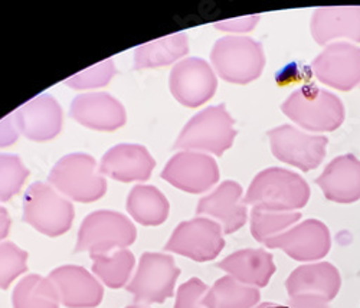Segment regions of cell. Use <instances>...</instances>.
Returning a JSON list of instances; mask_svg holds the SVG:
<instances>
[{
  "label": "cell",
  "instance_id": "obj_1",
  "mask_svg": "<svg viewBox=\"0 0 360 308\" xmlns=\"http://www.w3.org/2000/svg\"><path fill=\"white\" fill-rule=\"evenodd\" d=\"M309 199L310 186L302 176L287 169L269 167L254 177L244 202L269 212H294L303 209Z\"/></svg>",
  "mask_w": 360,
  "mask_h": 308
},
{
  "label": "cell",
  "instance_id": "obj_2",
  "mask_svg": "<svg viewBox=\"0 0 360 308\" xmlns=\"http://www.w3.org/2000/svg\"><path fill=\"white\" fill-rule=\"evenodd\" d=\"M281 110L297 126L313 133L335 131L345 121V105L340 98L316 85L294 91Z\"/></svg>",
  "mask_w": 360,
  "mask_h": 308
},
{
  "label": "cell",
  "instance_id": "obj_3",
  "mask_svg": "<svg viewBox=\"0 0 360 308\" xmlns=\"http://www.w3.org/2000/svg\"><path fill=\"white\" fill-rule=\"evenodd\" d=\"M233 122L225 104L207 107L191 118L176 140L174 147L185 151L202 150L222 156L232 147L236 137Z\"/></svg>",
  "mask_w": 360,
  "mask_h": 308
},
{
  "label": "cell",
  "instance_id": "obj_4",
  "mask_svg": "<svg viewBox=\"0 0 360 308\" xmlns=\"http://www.w3.org/2000/svg\"><path fill=\"white\" fill-rule=\"evenodd\" d=\"M49 183L59 193L82 203L96 202L107 192V181L98 174L96 159L84 153L59 160L49 173Z\"/></svg>",
  "mask_w": 360,
  "mask_h": 308
},
{
  "label": "cell",
  "instance_id": "obj_5",
  "mask_svg": "<svg viewBox=\"0 0 360 308\" xmlns=\"http://www.w3.org/2000/svg\"><path fill=\"white\" fill-rule=\"evenodd\" d=\"M137 229L124 214L112 210H97L82 221L75 252L110 254L115 250H126L134 243Z\"/></svg>",
  "mask_w": 360,
  "mask_h": 308
},
{
  "label": "cell",
  "instance_id": "obj_6",
  "mask_svg": "<svg viewBox=\"0 0 360 308\" xmlns=\"http://www.w3.org/2000/svg\"><path fill=\"white\" fill-rule=\"evenodd\" d=\"M211 60L218 75L232 84L255 81L265 67L262 45L247 37H225L214 45Z\"/></svg>",
  "mask_w": 360,
  "mask_h": 308
},
{
  "label": "cell",
  "instance_id": "obj_7",
  "mask_svg": "<svg viewBox=\"0 0 360 308\" xmlns=\"http://www.w3.org/2000/svg\"><path fill=\"white\" fill-rule=\"evenodd\" d=\"M74 214L72 203L46 183L31 184L23 196V221L46 236L67 233Z\"/></svg>",
  "mask_w": 360,
  "mask_h": 308
},
{
  "label": "cell",
  "instance_id": "obj_8",
  "mask_svg": "<svg viewBox=\"0 0 360 308\" xmlns=\"http://www.w3.org/2000/svg\"><path fill=\"white\" fill-rule=\"evenodd\" d=\"M179 275L180 269L172 255L144 252L127 291L133 294L134 301L140 305L162 304L173 297Z\"/></svg>",
  "mask_w": 360,
  "mask_h": 308
},
{
  "label": "cell",
  "instance_id": "obj_9",
  "mask_svg": "<svg viewBox=\"0 0 360 308\" xmlns=\"http://www.w3.org/2000/svg\"><path fill=\"white\" fill-rule=\"evenodd\" d=\"M225 248L222 226L207 218H195L179 224L165 250L188 257L196 262L215 259Z\"/></svg>",
  "mask_w": 360,
  "mask_h": 308
},
{
  "label": "cell",
  "instance_id": "obj_10",
  "mask_svg": "<svg viewBox=\"0 0 360 308\" xmlns=\"http://www.w3.org/2000/svg\"><path fill=\"white\" fill-rule=\"evenodd\" d=\"M274 158L303 172L319 167L326 156L328 140L324 136H313L292 126H280L268 131Z\"/></svg>",
  "mask_w": 360,
  "mask_h": 308
},
{
  "label": "cell",
  "instance_id": "obj_11",
  "mask_svg": "<svg viewBox=\"0 0 360 308\" xmlns=\"http://www.w3.org/2000/svg\"><path fill=\"white\" fill-rule=\"evenodd\" d=\"M218 86L217 75L205 59L188 58L176 64L170 72L173 97L186 107L196 108L211 100Z\"/></svg>",
  "mask_w": 360,
  "mask_h": 308
},
{
  "label": "cell",
  "instance_id": "obj_12",
  "mask_svg": "<svg viewBox=\"0 0 360 308\" xmlns=\"http://www.w3.org/2000/svg\"><path fill=\"white\" fill-rule=\"evenodd\" d=\"M264 245L271 250H283L295 261L310 262L328 254L332 248V238L328 228L321 221L307 219L268 239Z\"/></svg>",
  "mask_w": 360,
  "mask_h": 308
},
{
  "label": "cell",
  "instance_id": "obj_13",
  "mask_svg": "<svg viewBox=\"0 0 360 308\" xmlns=\"http://www.w3.org/2000/svg\"><path fill=\"white\" fill-rule=\"evenodd\" d=\"M162 177L174 188L188 193H202L219 180L217 162L199 151H180L169 160Z\"/></svg>",
  "mask_w": 360,
  "mask_h": 308
},
{
  "label": "cell",
  "instance_id": "obj_14",
  "mask_svg": "<svg viewBox=\"0 0 360 308\" xmlns=\"http://www.w3.org/2000/svg\"><path fill=\"white\" fill-rule=\"evenodd\" d=\"M316 78L339 91H350L360 84V48L349 42L328 44L313 60Z\"/></svg>",
  "mask_w": 360,
  "mask_h": 308
},
{
  "label": "cell",
  "instance_id": "obj_15",
  "mask_svg": "<svg viewBox=\"0 0 360 308\" xmlns=\"http://www.w3.org/2000/svg\"><path fill=\"white\" fill-rule=\"evenodd\" d=\"M59 302L68 308H94L101 304L104 288L93 274L78 265H64L49 274Z\"/></svg>",
  "mask_w": 360,
  "mask_h": 308
},
{
  "label": "cell",
  "instance_id": "obj_16",
  "mask_svg": "<svg viewBox=\"0 0 360 308\" xmlns=\"http://www.w3.org/2000/svg\"><path fill=\"white\" fill-rule=\"evenodd\" d=\"M244 189L239 183L226 180L211 195L202 198L196 213L207 214L219 222L224 233H233L241 229L248 219L247 205L243 199Z\"/></svg>",
  "mask_w": 360,
  "mask_h": 308
},
{
  "label": "cell",
  "instance_id": "obj_17",
  "mask_svg": "<svg viewBox=\"0 0 360 308\" xmlns=\"http://www.w3.org/2000/svg\"><path fill=\"white\" fill-rule=\"evenodd\" d=\"M18 130L34 141H48L61 133L63 110L49 94H41L15 113Z\"/></svg>",
  "mask_w": 360,
  "mask_h": 308
},
{
  "label": "cell",
  "instance_id": "obj_18",
  "mask_svg": "<svg viewBox=\"0 0 360 308\" xmlns=\"http://www.w3.org/2000/svg\"><path fill=\"white\" fill-rule=\"evenodd\" d=\"M71 117L79 124L98 130L114 131L126 124V110L107 92H89L78 96L71 104Z\"/></svg>",
  "mask_w": 360,
  "mask_h": 308
},
{
  "label": "cell",
  "instance_id": "obj_19",
  "mask_svg": "<svg viewBox=\"0 0 360 308\" xmlns=\"http://www.w3.org/2000/svg\"><path fill=\"white\" fill-rule=\"evenodd\" d=\"M326 199L336 203H354L360 199V160L343 154L330 162L316 179Z\"/></svg>",
  "mask_w": 360,
  "mask_h": 308
},
{
  "label": "cell",
  "instance_id": "obj_20",
  "mask_svg": "<svg viewBox=\"0 0 360 308\" xmlns=\"http://www.w3.org/2000/svg\"><path fill=\"white\" fill-rule=\"evenodd\" d=\"M156 166L146 147L139 144H118L110 148L101 160L98 172L118 181H144Z\"/></svg>",
  "mask_w": 360,
  "mask_h": 308
},
{
  "label": "cell",
  "instance_id": "obj_21",
  "mask_svg": "<svg viewBox=\"0 0 360 308\" xmlns=\"http://www.w3.org/2000/svg\"><path fill=\"white\" fill-rule=\"evenodd\" d=\"M342 287L339 269L330 262H317L295 268L285 281L287 293L291 297L316 295L324 301L336 298Z\"/></svg>",
  "mask_w": 360,
  "mask_h": 308
},
{
  "label": "cell",
  "instance_id": "obj_22",
  "mask_svg": "<svg viewBox=\"0 0 360 308\" xmlns=\"http://www.w3.org/2000/svg\"><path fill=\"white\" fill-rule=\"evenodd\" d=\"M310 30L319 45L340 38L360 42V6L320 8L311 16Z\"/></svg>",
  "mask_w": 360,
  "mask_h": 308
},
{
  "label": "cell",
  "instance_id": "obj_23",
  "mask_svg": "<svg viewBox=\"0 0 360 308\" xmlns=\"http://www.w3.org/2000/svg\"><path fill=\"white\" fill-rule=\"evenodd\" d=\"M218 268L244 285L266 287L276 272L273 255L265 250H241L218 262Z\"/></svg>",
  "mask_w": 360,
  "mask_h": 308
},
{
  "label": "cell",
  "instance_id": "obj_24",
  "mask_svg": "<svg viewBox=\"0 0 360 308\" xmlns=\"http://www.w3.org/2000/svg\"><path fill=\"white\" fill-rule=\"evenodd\" d=\"M127 210L136 222L158 226L169 217V202L158 188L139 184L127 198Z\"/></svg>",
  "mask_w": 360,
  "mask_h": 308
},
{
  "label": "cell",
  "instance_id": "obj_25",
  "mask_svg": "<svg viewBox=\"0 0 360 308\" xmlns=\"http://www.w3.org/2000/svg\"><path fill=\"white\" fill-rule=\"evenodd\" d=\"M189 52L186 34L180 32L148 42L136 49L134 68H158L169 65Z\"/></svg>",
  "mask_w": 360,
  "mask_h": 308
},
{
  "label": "cell",
  "instance_id": "obj_26",
  "mask_svg": "<svg viewBox=\"0 0 360 308\" xmlns=\"http://www.w3.org/2000/svg\"><path fill=\"white\" fill-rule=\"evenodd\" d=\"M261 300L258 288L244 285L231 275L222 276L203 298L205 308H254Z\"/></svg>",
  "mask_w": 360,
  "mask_h": 308
},
{
  "label": "cell",
  "instance_id": "obj_27",
  "mask_svg": "<svg viewBox=\"0 0 360 308\" xmlns=\"http://www.w3.org/2000/svg\"><path fill=\"white\" fill-rule=\"evenodd\" d=\"M13 308H59V295L49 278L31 274L15 287Z\"/></svg>",
  "mask_w": 360,
  "mask_h": 308
},
{
  "label": "cell",
  "instance_id": "obj_28",
  "mask_svg": "<svg viewBox=\"0 0 360 308\" xmlns=\"http://www.w3.org/2000/svg\"><path fill=\"white\" fill-rule=\"evenodd\" d=\"M93 272L112 290L123 288L129 280L136 264L133 252L129 250H115L110 254H93Z\"/></svg>",
  "mask_w": 360,
  "mask_h": 308
},
{
  "label": "cell",
  "instance_id": "obj_29",
  "mask_svg": "<svg viewBox=\"0 0 360 308\" xmlns=\"http://www.w3.org/2000/svg\"><path fill=\"white\" fill-rule=\"evenodd\" d=\"M302 219L298 212H269L254 206L251 210V233L257 242L265 243Z\"/></svg>",
  "mask_w": 360,
  "mask_h": 308
},
{
  "label": "cell",
  "instance_id": "obj_30",
  "mask_svg": "<svg viewBox=\"0 0 360 308\" xmlns=\"http://www.w3.org/2000/svg\"><path fill=\"white\" fill-rule=\"evenodd\" d=\"M29 170L13 154H0V202H8L22 189Z\"/></svg>",
  "mask_w": 360,
  "mask_h": 308
},
{
  "label": "cell",
  "instance_id": "obj_31",
  "mask_svg": "<svg viewBox=\"0 0 360 308\" xmlns=\"http://www.w3.org/2000/svg\"><path fill=\"white\" fill-rule=\"evenodd\" d=\"M27 252L13 242L0 243V290H8L19 275L27 271Z\"/></svg>",
  "mask_w": 360,
  "mask_h": 308
},
{
  "label": "cell",
  "instance_id": "obj_32",
  "mask_svg": "<svg viewBox=\"0 0 360 308\" xmlns=\"http://www.w3.org/2000/svg\"><path fill=\"white\" fill-rule=\"evenodd\" d=\"M115 74V68L111 59L103 60L98 65L88 68L77 75L65 79L64 82L75 89H88V88H98L104 86L111 81Z\"/></svg>",
  "mask_w": 360,
  "mask_h": 308
},
{
  "label": "cell",
  "instance_id": "obj_33",
  "mask_svg": "<svg viewBox=\"0 0 360 308\" xmlns=\"http://www.w3.org/2000/svg\"><path fill=\"white\" fill-rule=\"evenodd\" d=\"M207 293V285L199 278H191L177 290L174 308H205L203 298Z\"/></svg>",
  "mask_w": 360,
  "mask_h": 308
},
{
  "label": "cell",
  "instance_id": "obj_34",
  "mask_svg": "<svg viewBox=\"0 0 360 308\" xmlns=\"http://www.w3.org/2000/svg\"><path fill=\"white\" fill-rule=\"evenodd\" d=\"M259 15L248 16V18H241L236 20H228L224 23H215L217 27H221V30H232V32H248V30H252V27L258 23Z\"/></svg>",
  "mask_w": 360,
  "mask_h": 308
},
{
  "label": "cell",
  "instance_id": "obj_35",
  "mask_svg": "<svg viewBox=\"0 0 360 308\" xmlns=\"http://www.w3.org/2000/svg\"><path fill=\"white\" fill-rule=\"evenodd\" d=\"M18 131L19 130L15 124V121H12V115L0 120V147H6L15 143L19 136Z\"/></svg>",
  "mask_w": 360,
  "mask_h": 308
},
{
  "label": "cell",
  "instance_id": "obj_36",
  "mask_svg": "<svg viewBox=\"0 0 360 308\" xmlns=\"http://www.w3.org/2000/svg\"><path fill=\"white\" fill-rule=\"evenodd\" d=\"M288 308H328L327 301L316 295L291 297Z\"/></svg>",
  "mask_w": 360,
  "mask_h": 308
},
{
  "label": "cell",
  "instance_id": "obj_37",
  "mask_svg": "<svg viewBox=\"0 0 360 308\" xmlns=\"http://www.w3.org/2000/svg\"><path fill=\"white\" fill-rule=\"evenodd\" d=\"M11 225L12 221L9 217V212L4 206H0V240H4L9 235Z\"/></svg>",
  "mask_w": 360,
  "mask_h": 308
},
{
  "label": "cell",
  "instance_id": "obj_38",
  "mask_svg": "<svg viewBox=\"0 0 360 308\" xmlns=\"http://www.w3.org/2000/svg\"><path fill=\"white\" fill-rule=\"evenodd\" d=\"M254 308H288V307L280 305V304H276V302H262V304H258Z\"/></svg>",
  "mask_w": 360,
  "mask_h": 308
},
{
  "label": "cell",
  "instance_id": "obj_39",
  "mask_svg": "<svg viewBox=\"0 0 360 308\" xmlns=\"http://www.w3.org/2000/svg\"><path fill=\"white\" fill-rule=\"evenodd\" d=\"M126 308H148V307H144V305H140V304H136V305H129Z\"/></svg>",
  "mask_w": 360,
  "mask_h": 308
}]
</instances>
